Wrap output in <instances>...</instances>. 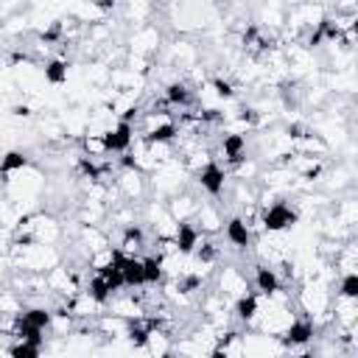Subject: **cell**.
Masks as SVG:
<instances>
[{
    "mask_svg": "<svg viewBox=\"0 0 358 358\" xmlns=\"http://www.w3.org/2000/svg\"><path fill=\"white\" fill-rule=\"evenodd\" d=\"M252 285H255V294H260V296H268L271 291L282 288L277 271L271 266H263V263H255V282Z\"/></svg>",
    "mask_w": 358,
    "mask_h": 358,
    "instance_id": "10",
    "label": "cell"
},
{
    "mask_svg": "<svg viewBox=\"0 0 358 358\" xmlns=\"http://www.w3.org/2000/svg\"><path fill=\"white\" fill-rule=\"evenodd\" d=\"M333 296L358 299V274H341V277H336V291H333Z\"/></svg>",
    "mask_w": 358,
    "mask_h": 358,
    "instance_id": "12",
    "label": "cell"
},
{
    "mask_svg": "<svg viewBox=\"0 0 358 358\" xmlns=\"http://www.w3.org/2000/svg\"><path fill=\"white\" fill-rule=\"evenodd\" d=\"M28 165H31L28 151L11 148V151H6V154L0 157V176H6V173H17V171H22V168H28Z\"/></svg>",
    "mask_w": 358,
    "mask_h": 358,
    "instance_id": "11",
    "label": "cell"
},
{
    "mask_svg": "<svg viewBox=\"0 0 358 358\" xmlns=\"http://www.w3.org/2000/svg\"><path fill=\"white\" fill-rule=\"evenodd\" d=\"M224 241H227L229 246H235V249L249 252V249H252L255 235H252V229L246 227V221H243V218L232 215V218H227V221H224Z\"/></svg>",
    "mask_w": 358,
    "mask_h": 358,
    "instance_id": "8",
    "label": "cell"
},
{
    "mask_svg": "<svg viewBox=\"0 0 358 358\" xmlns=\"http://www.w3.org/2000/svg\"><path fill=\"white\" fill-rule=\"evenodd\" d=\"M193 179H196V185H199V187H201L213 201H218V199H221V193H224V187H227L229 173H227V168H224L221 162H215V159H213V162H207V165H204Z\"/></svg>",
    "mask_w": 358,
    "mask_h": 358,
    "instance_id": "5",
    "label": "cell"
},
{
    "mask_svg": "<svg viewBox=\"0 0 358 358\" xmlns=\"http://www.w3.org/2000/svg\"><path fill=\"white\" fill-rule=\"evenodd\" d=\"M199 204H201V199L196 193H190V190H182V193H176V196H171L165 201V207H168V213H171V218L176 224H190L196 210H199Z\"/></svg>",
    "mask_w": 358,
    "mask_h": 358,
    "instance_id": "6",
    "label": "cell"
},
{
    "mask_svg": "<svg viewBox=\"0 0 358 358\" xmlns=\"http://www.w3.org/2000/svg\"><path fill=\"white\" fill-rule=\"evenodd\" d=\"M42 78L50 87H64L70 78V59L67 56H50L42 67Z\"/></svg>",
    "mask_w": 358,
    "mask_h": 358,
    "instance_id": "9",
    "label": "cell"
},
{
    "mask_svg": "<svg viewBox=\"0 0 358 358\" xmlns=\"http://www.w3.org/2000/svg\"><path fill=\"white\" fill-rule=\"evenodd\" d=\"M213 291H218L229 302H238L241 296H246L252 291V280L241 271L238 263H221L213 274Z\"/></svg>",
    "mask_w": 358,
    "mask_h": 358,
    "instance_id": "1",
    "label": "cell"
},
{
    "mask_svg": "<svg viewBox=\"0 0 358 358\" xmlns=\"http://www.w3.org/2000/svg\"><path fill=\"white\" fill-rule=\"evenodd\" d=\"M257 221H260L263 232H285V235L299 224V218L291 210L288 199H282V201H277V204H271L266 210H257Z\"/></svg>",
    "mask_w": 358,
    "mask_h": 358,
    "instance_id": "2",
    "label": "cell"
},
{
    "mask_svg": "<svg viewBox=\"0 0 358 358\" xmlns=\"http://www.w3.org/2000/svg\"><path fill=\"white\" fill-rule=\"evenodd\" d=\"M162 48V34L157 25H143V28H134L126 39V50L129 53H137V56H145V59H154Z\"/></svg>",
    "mask_w": 358,
    "mask_h": 358,
    "instance_id": "4",
    "label": "cell"
},
{
    "mask_svg": "<svg viewBox=\"0 0 358 358\" xmlns=\"http://www.w3.org/2000/svg\"><path fill=\"white\" fill-rule=\"evenodd\" d=\"M224 210H221V204L218 201H213V199H204L201 204H199V210H196V215H193V227H196V232L199 235H204V238H215L218 232H224Z\"/></svg>",
    "mask_w": 358,
    "mask_h": 358,
    "instance_id": "3",
    "label": "cell"
},
{
    "mask_svg": "<svg viewBox=\"0 0 358 358\" xmlns=\"http://www.w3.org/2000/svg\"><path fill=\"white\" fill-rule=\"evenodd\" d=\"M131 143H134V126L126 120H117V126L103 134L106 154H126L131 148Z\"/></svg>",
    "mask_w": 358,
    "mask_h": 358,
    "instance_id": "7",
    "label": "cell"
}]
</instances>
